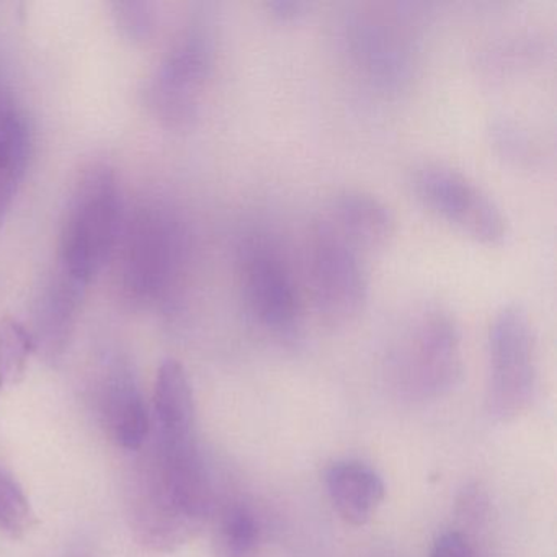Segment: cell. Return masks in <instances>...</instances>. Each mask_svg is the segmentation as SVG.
<instances>
[{"mask_svg":"<svg viewBox=\"0 0 557 557\" xmlns=\"http://www.w3.org/2000/svg\"><path fill=\"white\" fill-rule=\"evenodd\" d=\"M126 488L129 527L141 546L172 553L190 543L211 515V485L195 438L152 432Z\"/></svg>","mask_w":557,"mask_h":557,"instance_id":"6da1fadb","label":"cell"},{"mask_svg":"<svg viewBox=\"0 0 557 557\" xmlns=\"http://www.w3.org/2000/svg\"><path fill=\"white\" fill-rule=\"evenodd\" d=\"M387 380L410 400L438 399L461 381L462 337L455 315L436 301L412 306L387 345Z\"/></svg>","mask_w":557,"mask_h":557,"instance_id":"7a4b0ae2","label":"cell"},{"mask_svg":"<svg viewBox=\"0 0 557 557\" xmlns=\"http://www.w3.org/2000/svg\"><path fill=\"white\" fill-rule=\"evenodd\" d=\"M237 280L249 321L280 344L305 332V301L295 269L273 234L252 230L237 247Z\"/></svg>","mask_w":557,"mask_h":557,"instance_id":"3957f363","label":"cell"},{"mask_svg":"<svg viewBox=\"0 0 557 557\" xmlns=\"http://www.w3.org/2000/svg\"><path fill=\"white\" fill-rule=\"evenodd\" d=\"M120 231L122 200L115 175L106 165H92L67 201L58 270L87 288L115 252Z\"/></svg>","mask_w":557,"mask_h":557,"instance_id":"277c9868","label":"cell"},{"mask_svg":"<svg viewBox=\"0 0 557 557\" xmlns=\"http://www.w3.org/2000/svg\"><path fill=\"white\" fill-rule=\"evenodd\" d=\"M338 40L351 71L371 89L399 94L416 79L420 40L396 12H354L342 24Z\"/></svg>","mask_w":557,"mask_h":557,"instance_id":"5b68a950","label":"cell"},{"mask_svg":"<svg viewBox=\"0 0 557 557\" xmlns=\"http://www.w3.org/2000/svg\"><path fill=\"white\" fill-rule=\"evenodd\" d=\"M364 256L322 214L311 224L306 263L312 306L329 327L351 324L370 298V276Z\"/></svg>","mask_w":557,"mask_h":557,"instance_id":"8992f818","label":"cell"},{"mask_svg":"<svg viewBox=\"0 0 557 557\" xmlns=\"http://www.w3.org/2000/svg\"><path fill=\"white\" fill-rule=\"evenodd\" d=\"M488 412L510 422L533 403L537 384L536 335L527 309L502 306L488 325Z\"/></svg>","mask_w":557,"mask_h":557,"instance_id":"52a82bcc","label":"cell"},{"mask_svg":"<svg viewBox=\"0 0 557 557\" xmlns=\"http://www.w3.org/2000/svg\"><path fill=\"white\" fill-rule=\"evenodd\" d=\"M410 188L423 207L485 246H500L510 234L500 205L474 178L443 162H422L410 172Z\"/></svg>","mask_w":557,"mask_h":557,"instance_id":"ba28073f","label":"cell"},{"mask_svg":"<svg viewBox=\"0 0 557 557\" xmlns=\"http://www.w3.org/2000/svg\"><path fill=\"white\" fill-rule=\"evenodd\" d=\"M187 239L181 221L152 208L139 214L125 240L123 278L136 298H158L168 293L185 265Z\"/></svg>","mask_w":557,"mask_h":557,"instance_id":"9c48e42d","label":"cell"},{"mask_svg":"<svg viewBox=\"0 0 557 557\" xmlns=\"http://www.w3.org/2000/svg\"><path fill=\"white\" fill-rule=\"evenodd\" d=\"M211 48L207 38L191 37L174 51L162 67L156 99L164 119L187 125L197 116L211 73Z\"/></svg>","mask_w":557,"mask_h":557,"instance_id":"30bf717a","label":"cell"},{"mask_svg":"<svg viewBox=\"0 0 557 557\" xmlns=\"http://www.w3.org/2000/svg\"><path fill=\"white\" fill-rule=\"evenodd\" d=\"M322 216L363 253L384 249L396 236L393 208L383 198L360 188H342L332 195Z\"/></svg>","mask_w":557,"mask_h":557,"instance_id":"8fae6325","label":"cell"},{"mask_svg":"<svg viewBox=\"0 0 557 557\" xmlns=\"http://www.w3.org/2000/svg\"><path fill=\"white\" fill-rule=\"evenodd\" d=\"M99 416L109 438L126 451H139L151 436V420L141 391L132 376L116 371L99 393Z\"/></svg>","mask_w":557,"mask_h":557,"instance_id":"7c38bea8","label":"cell"},{"mask_svg":"<svg viewBox=\"0 0 557 557\" xmlns=\"http://www.w3.org/2000/svg\"><path fill=\"white\" fill-rule=\"evenodd\" d=\"M553 54V38L541 28L507 32L488 41L475 60V70L491 84L517 79L546 63Z\"/></svg>","mask_w":557,"mask_h":557,"instance_id":"4fadbf2b","label":"cell"},{"mask_svg":"<svg viewBox=\"0 0 557 557\" xmlns=\"http://www.w3.org/2000/svg\"><path fill=\"white\" fill-rule=\"evenodd\" d=\"M325 487L335 510L354 527L367 524L386 495L381 475L357 461L332 465L325 472Z\"/></svg>","mask_w":557,"mask_h":557,"instance_id":"5bb4252c","label":"cell"},{"mask_svg":"<svg viewBox=\"0 0 557 557\" xmlns=\"http://www.w3.org/2000/svg\"><path fill=\"white\" fill-rule=\"evenodd\" d=\"M156 433L168 438H195V399L184 364L165 360L154 384Z\"/></svg>","mask_w":557,"mask_h":557,"instance_id":"9a60e30c","label":"cell"},{"mask_svg":"<svg viewBox=\"0 0 557 557\" xmlns=\"http://www.w3.org/2000/svg\"><path fill=\"white\" fill-rule=\"evenodd\" d=\"M487 139L492 151L520 171H540L546 165L547 151L536 133L520 120L495 116L487 125Z\"/></svg>","mask_w":557,"mask_h":557,"instance_id":"2e32d148","label":"cell"},{"mask_svg":"<svg viewBox=\"0 0 557 557\" xmlns=\"http://www.w3.org/2000/svg\"><path fill=\"white\" fill-rule=\"evenodd\" d=\"M213 549L214 557H260L259 527L246 507L234 505L220 515Z\"/></svg>","mask_w":557,"mask_h":557,"instance_id":"e0dca14e","label":"cell"},{"mask_svg":"<svg viewBox=\"0 0 557 557\" xmlns=\"http://www.w3.org/2000/svg\"><path fill=\"white\" fill-rule=\"evenodd\" d=\"M35 350L34 335L17 319H0V394L24 380Z\"/></svg>","mask_w":557,"mask_h":557,"instance_id":"ac0fdd59","label":"cell"},{"mask_svg":"<svg viewBox=\"0 0 557 557\" xmlns=\"http://www.w3.org/2000/svg\"><path fill=\"white\" fill-rule=\"evenodd\" d=\"M30 156V133L22 113L0 99V171L24 177Z\"/></svg>","mask_w":557,"mask_h":557,"instance_id":"d6986e66","label":"cell"},{"mask_svg":"<svg viewBox=\"0 0 557 557\" xmlns=\"http://www.w3.org/2000/svg\"><path fill=\"white\" fill-rule=\"evenodd\" d=\"M35 521L37 518L24 488L8 472L0 471V531L18 540L34 530Z\"/></svg>","mask_w":557,"mask_h":557,"instance_id":"ffe728a7","label":"cell"},{"mask_svg":"<svg viewBox=\"0 0 557 557\" xmlns=\"http://www.w3.org/2000/svg\"><path fill=\"white\" fill-rule=\"evenodd\" d=\"M487 494L479 485H468L459 495L456 504V515L462 527L468 530H478L487 520Z\"/></svg>","mask_w":557,"mask_h":557,"instance_id":"44dd1931","label":"cell"},{"mask_svg":"<svg viewBox=\"0 0 557 557\" xmlns=\"http://www.w3.org/2000/svg\"><path fill=\"white\" fill-rule=\"evenodd\" d=\"M430 557H475L468 536L458 531H449L436 540Z\"/></svg>","mask_w":557,"mask_h":557,"instance_id":"7402d4cb","label":"cell"},{"mask_svg":"<svg viewBox=\"0 0 557 557\" xmlns=\"http://www.w3.org/2000/svg\"><path fill=\"white\" fill-rule=\"evenodd\" d=\"M21 181L22 177L12 174V172L0 171V227L4 224L9 211H11Z\"/></svg>","mask_w":557,"mask_h":557,"instance_id":"603a6c76","label":"cell"},{"mask_svg":"<svg viewBox=\"0 0 557 557\" xmlns=\"http://www.w3.org/2000/svg\"><path fill=\"white\" fill-rule=\"evenodd\" d=\"M267 8L272 12L273 17L283 22L296 21L308 11V4L301 0H272Z\"/></svg>","mask_w":557,"mask_h":557,"instance_id":"cb8c5ba5","label":"cell"}]
</instances>
